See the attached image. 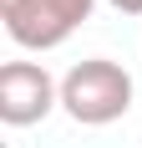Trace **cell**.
I'll return each mask as SVG.
<instances>
[{
  "instance_id": "7a4b0ae2",
  "label": "cell",
  "mask_w": 142,
  "mask_h": 148,
  "mask_svg": "<svg viewBox=\"0 0 142 148\" xmlns=\"http://www.w3.org/2000/svg\"><path fill=\"white\" fill-rule=\"evenodd\" d=\"M97 0H15L0 10L5 36L20 51H56L91 21Z\"/></svg>"
},
{
  "instance_id": "277c9868",
  "label": "cell",
  "mask_w": 142,
  "mask_h": 148,
  "mask_svg": "<svg viewBox=\"0 0 142 148\" xmlns=\"http://www.w3.org/2000/svg\"><path fill=\"white\" fill-rule=\"evenodd\" d=\"M112 10H122V15H142V0H107Z\"/></svg>"
},
{
  "instance_id": "6da1fadb",
  "label": "cell",
  "mask_w": 142,
  "mask_h": 148,
  "mask_svg": "<svg viewBox=\"0 0 142 148\" xmlns=\"http://www.w3.org/2000/svg\"><path fill=\"white\" fill-rule=\"evenodd\" d=\"M132 102H137V82L112 56H86L61 77V112L76 128H112L132 112Z\"/></svg>"
},
{
  "instance_id": "5b68a950",
  "label": "cell",
  "mask_w": 142,
  "mask_h": 148,
  "mask_svg": "<svg viewBox=\"0 0 142 148\" xmlns=\"http://www.w3.org/2000/svg\"><path fill=\"white\" fill-rule=\"evenodd\" d=\"M5 5H15V0H0V10H5Z\"/></svg>"
},
{
  "instance_id": "3957f363",
  "label": "cell",
  "mask_w": 142,
  "mask_h": 148,
  "mask_svg": "<svg viewBox=\"0 0 142 148\" xmlns=\"http://www.w3.org/2000/svg\"><path fill=\"white\" fill-rule=\"evenodd\" d=\"M61 107V77L46 61H5L0 66V123L5 128H36Z\"/></svg>"
}]
</instances>
